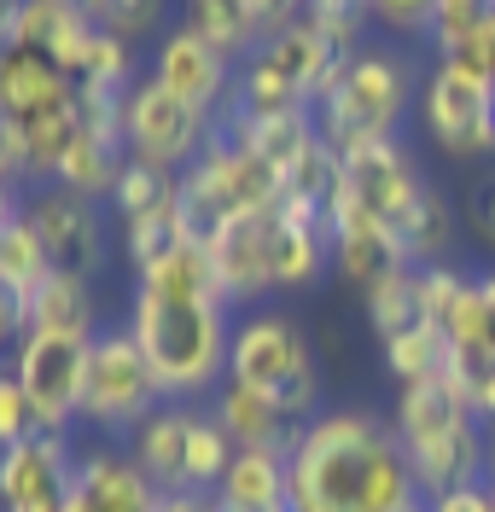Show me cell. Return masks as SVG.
I'll return each mask as SVG.
<instances>
[{
	"instance_id": "obj_1",
	"label": "cell",
	"mask_w": 495,
	"mask_h": 512,
	"mask_svg": "<svg viewBox=\"0 0 495 512\" xmlns=\"http://www.w3.org/2000/svg\"><path fill=\"white\" fill-rule=\"evenodd\" d=\"M292 512H426V489L379 408H321L297 431Z\"/></svg>"
},
{
	"instance_id": "obj_2",
	"label": "cell",
	"mask_w": 495,
	"mask_h": 512,
	"mask_svg": "<svg viewBox=\"0 0 495 512\" xmlns=\"http://www.w3.org/2000/svg\"><path fill=\"white\" fill-rule=\"evenodd\" d=\"M123 326L158 373L169 402L216 396L228 379V344H233V303L222 297H164V291H129Z\"/></svg>"
},
{
	"instance_id": "obj_3",
	"label": "cell",
	"mask_w": 495,
	"mask_h": 512,
	"mask_svg": "<svg viewBox=\"0 0 495 512\" xmlns=\"http://www.w3.org/2000/svg\"><path fill=\"white\" fill-rule=\"evenodd\" d=\"M391 425H396V443L408 454V466H414V483L426 495L461 489V483H484L490 431H484L472 396L455 379H431V384L396 390Z\"/></svg>"
},
{
	"instance_id": "obj_4",
	"label": "cell",
	"mask_w": 495,
	"mask_h": 512,
	"mask_svg": "<svg viewBox=\"0 0 495 512\" xmlns=\"http://www.w3.org/2000/svg\"><path fill=\"white\" fill-rule=\"evenodd\" d=\"M420 82H414V64L391 53V47H362L356 59L338 70L321 105H315V128L332 152H356L367 140H396L402 117L414 111Z\"/></svg>"
},
{
	"instance_id": "obj_5",
	"label": "cell",
	"mask_w": 495,
	"mask_h": 512,
	"mask_svg": "<svg viewBox=\"0 0 495 512\" xmlns=\"http://www.w3.org/2000/svg\"><path fill=\"white\" fill-rule=\"evenodd\" d=\"M228 379L274 396L297 425L321 414V361L309 332L286 309H239L228 344Z\"/></svg>"
},
{
	"instance_id": "obj_6",
	"label": "cell",
	"mask_w": 495,
	"mask_h": 512,
	"mask_svg": "<svg viewBox=\"0 0 495 512\" xmlns=\"http://www.w3.org/2000/svg\"><path fill=\"white\" fill-rule=\"evenodd\" d=\"M268 204H280V175L257 152H245L228 128L204 146L193 169H181V239L193 245H210L228 222Z\"/></svg>"
},
{
	"instance_id": "obj_7",
	"label": "cell",
	"mask_w": 495,
	"mask_h": 512,
	"mask_svg": "<svg viewBox=\"0 0 495 512\" xmlns=\"http://www.w3.org/2000/svg\"><path fill=\"white\" fill-rule=\"evenodd\" d=\"M164 384L146 367L129 326H99L88 344V390H82V425H94L105 443H129L146 419L164 408Z\"/></svg>"
},
{
	"instance_id": "obj_8",
	"label": "cell",
	"mask_w": 495,
	"mask_h": 512,
	"mask_svg": "<svg viewBox=\"0 0 495 512\" xmlns=\"http://www.w3.org/2000/svg\"><path fill=\"white\" fill-rule=\"evenodd\" d=\"M414 117L443 158H495V82L466 59H431V70L420 76Z\"/></svg>"
},
{
	"instance_id": "obj_9",
	"label": "cell",
	"mask_w": 495,
	"mask_h": 512,
	"mask_svg": "<svg viewBox=\"0 0 495 512\" xmlns=\"http://www.w3.org/2000/svg\"><path fill=\"white\" fill-rule=\"evenodd\" d=\"M216 134H222V111H204L193 99L169 94L152 76H140L129 99H123V146H129V158L158 163L169 175L193 169Z\"/></svg>"
},
{
	"instance_id": "obj_10",
	"label": "cell",
	"mask_w": 495,
	"mask_h": 512,
	"mask_svg": "<svg viewBox=\"0 0 495 512\" xmlns=\"http://www.w3.org/2000/svg\"><path fill=\"white\" fill-rule=\"evenodd\" d=\"M88 344L94 338H65V332H24V344L6 355L24 384L41 431H65L82 419V390H88Z\"/></svg>"
},
{
	"instance_id": "obj_11",
	"label": "cell",
	"mask_w": 495,
	"mask_h": 512,
	"mask_svg": "<svg viewBox=\"0 0 495 512\" xmlns=\"http://www.w3.org/2000/svg\"><path fill=\"white\" fill-rule=\"evenodd\" d=\"M24 216L35 222L41 245L53 256L59 274H82L94 280L99 268L111 262V233H105V204L82 198V192L59 187V181H41L24 204Z\"/></svg>"
},
{
	"instance_id": "obj_12",
	"label": "cell",
	"mask_w": 495,
	"mask_h": 512,
	"mask_svg": "<svg viewBox=\"0 0 495 512\" xmlns=\"http://www.w3.org/2000/svg\"><path fill=\"white\" fill-rule=\"evenodd\" d=\"M338 158H344V181H338V192H344L356 210H367L373 222H385L391 233L414 216L420 192L431 187L426 175H420V163H414V152H408L402 140H367V146L338 152Z\"/></svg>"
},
{
	"instance_id": "obj_13",
	"label": "cell",
	"mask_w": 495,
	"mask_h": 512,
	"mask_svg": "<svg viewBox=\"0 0 495 512\" xmlns=\"http://www.w3.org/2000/svg\"><path fill=\"white\" fill-rule=\"evenodd\" d=\"M274 256H280V204L268 210H251L228 222L216 239H210V262H216V280H222V297L239 309H257L274 286Z\"/></svg>"
},
{
	"instance_id": "obj_14",
	"label": "cell",
	"mask_w": 495,
	"mask_h": 512,
	"mask_svg": "<svg viewBox=\"0 0 495 512\" xmlns=\"http://www.w3.org/2000/svg\"><path fill=\"white\" fill-rule=\"evenodd\" d=\"M233 70H239V64H233L216 41H204L187 18L169 24V30L152 41V59H146V76H152V82H164L169 94L193 99L204 111H228Z\"/></svg>"
},
{
	"instance_id": "obj_15",
	"label": "cell",
	"mask_w": 495,
	"mask_h": 512,
	"mask_svg": "<svg viewBox=\"0 0 495 512\" xmlns=\"http://www.w3.org/2000/svg\"><path fill=\"white\" fill-rule=\"evenodd\" d=\"M76 478V443L65 431H35L0 448V512H53L65 507Z\"/></svg>"
},
{
	"instance_id": "obj_16",
	"label": "cell",
	"mask_w": 495,
	"mask_h": 512,
	"mask_svg": "<svg viewBox=\"0 0 495 512\" xmlns=\"http://www.w3.org/2000/svg\"><path fill=\"white\" fill-rule=\"evenodd\" d=\"M164 489L140 472L123 443H94L76 454V478H70L65 512H158Z\"/></svg>"
},
{
	"instance_id": "obj_17",
	"label": "cell",
	"mask_w": 495,
	"mask_h": 512,
	"mask_svg": "<svg viewBox=\"0 0 495 512\" xmlns=\"http://www.w3.org/2000/svg\"><path fill=\"white\" fill-rule=\"evenodd\" d=\"M327 233H332V274L344 280L350 291H373L379 280H391L396 268H408V251L385 222H373L367 210H356L344 192L332 198V216H327Z\"/></svg>"
},
{
	"instance_id": "obj_18",
	"label": "cell",
	"mask_w": 495,
	"mask_h": 512,
	"mask_svg": "<svg viewBox=\"0 0 495 512\" xmlns=\"http://www.w3.org/2000/svg\"><path fill=\"white\" fill-rule=\"evenodd\" d=\"M263 53L280 64V76H286V82H292V88L309 99V105H321V94L338 82V70L356 59V53H344V47H338V41H332V35L321 30L315 18H297L292 30L268 35Z\"/></svg>"
},
{
	"instance_id": "obj_19",
	"label": "cell",
	"mask_w": 495,
	"mask_h": 512,
	"mask_svg": "<svg viewBox=\"0 0 495 512\" xmlns=\"http://www.w3.org/2000/svg\"><path fill=\"white\" fill-rule=\"evenodd\" d=\"M210 414L222 419V431L233 437V448H280V454H292L297 431H303L274 396H263V390H251V384H239V379L216 384Z\"/></svg>"
},
{
	"instance_id": "obj_20",
	"label": "cell",
	"mask_w": 495,
	"mask_h": 512,
	"mask_svg": "<svg viewBox=\"0 0 495 512\" xmlns=\"http://www.w3.org/2000/svg\"><path fill=\"white\" fill-rule=\"evenodd\" d=\"M216 512H292V472L280 448H239L228 478L210 489Z\"/></svg>"
},
{
	"instance_id": "obj_21",
	"label": "cell",
	"mask_w": 495,
	"mask_h": 512,
	"mask_svg": "<svg viewBox=\"0 0 495 512\" xmlns=\"http://www.w3.org/2000/svg\"><path fill=\"white\" fill-rule=\"evenodd\" d=\"M193 414H198L193 402H164V408L123 443L134 460H140V472L158 483L164 495L169 489H187V437H193Z\"/></svg>"
},
{
	"instance_id": "obj_22",
	"label": "cell",
	"mask_w": 495,
	"mask_h": 512,
	"mask_svg": "<svg viewBox=\"0 0 495 512\" xmlns=\"http://www.w3.org/2000/svg\"><path fill=\"white\" fill-rule=\"evenodd\" d=\"M123 163H129V146H123V128H94L82 123L76 128V140H70V152L59 158V187L82 192V198H94V204H111V192L123 181Z\"/></svg>"
},
{
	"instance_id": "obj_23",
	"label": "cell",
	"mask_w": 495,
	"mask_h": 512,
	"mask_svg": "<svg viewBox=\"0 0 495 512\" xmlns=\"http://www.w3.org/2000/svg\"><path fill=\"white\" fill-rule=\"evenodd\" d=\"M30 332H65V338H94L99 332V297L82 274H47L30 297Z\"/></svg>"
},
{
	"instance_id": "obj_24",
	"label": "cell",
	"mask_w": 495,
	"mask_h": 512,
	"mask_svg": "<svg viewBox=\"0 0 495 512\" xmlns=\"http://www.w3.org/2000/svg\"><path fill=\"white\" fill-rule=\"evenodd\" d=\"M222 128H228L245 152H257L274 175H286V169L303 158V146L321 134V128H315V111H286V117H228V111H222Z\"/></svg>"
},
{
	"instance_id": "obj_25",
	"label": "cell",
	"mask_w": 495,
	"mask_h": 512,
	"mask_svg": "<svg viewBox=\"0 0 495 512\" xmlns=\"http://www.w3.org/2000/svg\"><path fill=\"white\" fill-rule=\"evenodd\" d=\"M362 315L373 326V338L385 344V338H402V332H414V326H426V268H396L391 280H379V286L362 297Z\"/></svg>"
},
{
	"instance_id": "obj_26",
	"label": "cell",
	"mask_w": 495,
	"mask_h": 512,
	"mask_svg": "<svg viewBox=\"0 0 495 512\" xmlns=\"http://www.w3.org/2000/svg\"><path fill=\"white\" fill-rule=\"evenodd\" d=\"M455 233H461V216H455V204H449V192L443 187H426L420 192V204H414V216L396 227V239H402V251L414 268H437V262H455Z\"/></svg>"
},
{
	"instance_id": "obj_27",
	"label": "cell",
	"mask_w": 495,
	"mask_h": 512,
	"mask_svg": "<svg viewBox=\"0 0 495 512\" xmlns=\"http://www.w3.org/2000/svg\"><path fill=\"white\" fill-rule=\"evenodd\" d=\"M134 286H140V291H164V297H222V280H216L210 245H193V239L169 245L152 268H140V274H134ZM222 303H228V297H222Z\"/></svg>"
},
{
	"instance_id": "obj_28",
	"label": "cell",
	"mask_w": 495,
	"mask_h": 512,
	"mask_svg": "<svg viewBox=\"0 0 495 512\" xmlns=\"http://www.w3.org/2000/svg\"><path fill=\"white\" fill-rule=\"evenodd\" d=\"M187 24H193L204 41H216L233 64L251 59V53L263 47L257 6H251V0H187Z\"/></svg>"
},
{
	"instance_id": "obj_29",
	"label": "cell",
	"mask_w": 495,
	"mask_h": 512,
	"mask_svg": "<svg viewBox=\"0 0 495 512\" xmlns=\"http://www.w3.org/2000/svg\"><path fill=\"white\" fill-rule=\"evenodd\" d=\"M379 355H385V373L396 379V390L449 379V338H443L437 326H414V332H402V338H385Z\"/></svg>"
},
{
	"instance_id": "obj_30",
	"label": "cell",
	"mask_w": 495,
	"mask_h": 512,
	"mask_svg": "<svg viewBox=\"0 0 495 512\" xmlns=\"http://www.w3.org/2000/svg\"><path fill=\"white\" fill-rule=\"evenodd\" d=\"M233 437L222 431V419L210 414V408H198L193 414V437H187V489H198V495H210L216 483L228 478L233 466Z\"/></svg>"
},
{
	"instance_id": "obj_31",
	"label": "cell",
	"mask_w": 495,
	"mask_h": 512,
	"mask_svg": "<svg viewBox=\"0 0 495 512\" xmlns=\"http://www.w3.org/2000/svg\"><path fill=\"white\" fill-rule=\"evenodd\" d=\"M490 18H495L490 0H437L426 47L437 53V59H461V53H472V41L490 30Z\"/></svg>"
},
{
	"instance_id": "obj_32",
	"label": "cell",
	"mask_w": 495,
	"mask_h": 512,
	"mask_svg": "<svg viewBox=\"0 0 495 512\" xmlns=\"http://www.w3.org/2000/svg\"><path fill=\"white\" fill-rule=\"evenodd\" d=\"M53 274V256H47V245H41V233H35L30 216H18V222L0 233V280L12 291H24V297H35V286Z\"/></svg>"
},
{
	"instance_id": "obj_33",
	"label": "cell",
	"mask_w": 495,
	"mask_h": 512,
	"mask_svg": "<svg viewBox=\"0 0 495 512\" xmlns=\"http://www.w3.org/2000/svg\"><path fill=\"white\" fill-rule=\"evenodd\" d=\"M175 192H181V175H169V169H158V163L129 158L123 163V181H117V192H111V216H117V222H134V216L169 204Z\"/></svg>"
},
{
	"instance_id": "obj_34",
	"label": "cell",
	"mask_w": 495,
	"mask_h": 512,
	"mask_svg": "<svg viewBox=\"0 0 495 512\" xmlns=\"http://www.w3.org/2000/svg\"><path fill=\"white\" fill-rule=\"evenodd\" d=\"M169 245H181V192H175L169 204H158V210H146V216L123 222V256H129L134 274L152 268Z\"/></svg>"
},
{
	"instance_id": "obj_35",
	"label": "cell",
	"mask_w": 495,
	"mask_h": 512,
	"mask_svg": "<svg viewBox=\"0 0 495 512\" xmlns=\"http://www.w3.org/2000/svg\"><path fill=\"white\" fill-rule=\"evenodd\" d=\"M303 18H315L344 53H362V35H367V24H373V6H367V0H309Z\"/></svg>"
},
{
	"instance_id": "obj_36",
	"label": "cell",
	"mask_w": 495,
	"mask_h": 512,
	"mask_svg": "<svg viewBox=\"0 0 495 512\" xmlns=\"http://www.w3.org/2000/svg\"><path fill=\"white\" fill-rule=\"evenodd\" d=\"M41 425H35V408L30 396H24V384H18V373H12V361H0V448L24 443V437H35Z\"/></svg>"
},
{
	"instance_id": "obj_37",
	"label": "cell",
	"mask_w": 495,
	"mask_h": 512,
	"mask_svg": "<svg viewBox=\"0 0 495 512\" xmlns=\"http://www.w3.org/2000/svg\"><path fill=\"white\" fill-rule=\"evenodd\" d=\"M367 6H373V24H385L391 35H420V41L437 12V0H367Z\"/></svg>"
},
{
	"instance_id": "obj_38",
	"label": "cell",
	"mask_w": 495,
	"mask_h": 512,
	"mask_svg": "<svg viewBox=\"0 0 495 512\" xmlns=\"http://www.w3.org/2000/svg\"><path fill=\"white\" fill-rule=\"evenodd\" d=\"M24 332H30V297L0 280V355L18 350V344H24Z\"/></svg>"
},
{
	"instance_id": "obj_39",
	"label": "cell",
	"mask_w": 495,
	"mask_h": 512,
	"mask_svg": "<svg viewBox=\"0 0 495 512\" xmlns=\"http://www.w3.org/2000/svg\"><path fill=\"white\" fill-rule=\"evenodd\" d=\"M426 512H495V489L490 483H461V489L426 495Z\"/></svg>"
},
{
	"instance_id": "obj_40",
	"label": "cell",
	"mask_w": 495,
	"mask_h": 512,
	"mask_svg": "<svg viewBox=\"0 0 495 512\" xmlns=\"http://www.w3.org/2000/svg\"><path fill=\"white\" fill-rule=\"evenodd\" d=\"M0 175L6 181H30V158H24V140H18V128H12V117L0 111Z\"/></svg>"
},
{
	"instance_id": "obj_41",
	"label": "cell",
	"mask_w": 495,
	"mask_h": 512,
	"mask_svg": "<svg viewBox=\"0 0 495 512\" xmlns=\"http://www.w3.org/2000/svg\"><path fill=\"white\" fill-rule=\"evenodd\" d=\"M251 6H257V30H263V41H268V35L292 30L297 18H303V6H309V0H251Z\"/></svg>"
},
{
	"instance_id": "obj_42",
	"label": "cell",
	"mask_w": 495,
	"mask_h": 512,
	"mask_svg": "<svg viewBox=\"0 0 495 512\" xmlns=\"http://www.w3.org/2000/svg\"><path fill=\"white\" fill-rule=\"evenodd\" d=\"M472 233H478V239L495 251V175L478 187V204H472Z\"/></svg>"
},
{
	"instance_id": "obj_43",
	"label": "cell",
	"mask_w": 495,
	"mask_h": 512,
	"mask_svg": "<svg viewBox=\"0 0 495 512\" xmlns=\"http://www.w3.org/2000/svg\"><path fill=\"white\" fill-rule=\"evenodd\" d=\"M472 408H478V419H484V431L495 437V361L484 367V379L472 384Z\"/></svg>"
},
{
	"instance_id": "obj_44",
	"label": "cell",
	"mask_w": 495,
	"mask_h": 512,
	"mask_svg": "<svg viewBox=\"0 0 495 512\" xmlns=\"http://www.w3.org/2000/svg\"><path fill=\"white\" fill-rule=\"evenodd\" d=\"M158 512H216V507H210V495H198V489H169L164 501H158Z\"/></svg>"
},
{
	"instance_id": "obj_45",
	"label": "cell",
	"mask_w": 495,
	"mask_h": 512,
	"mask_svg": "<svg viewBox=\"0 0 495 512\" xmlns=\"http://www.w3.org/2000/svg\"><path fill=\"white\" fill-rule=\"evenodd\" d=\"M24 204H30V198L18 192V181H6V175H0V233H6V227L24 216Z\"/></svg>"
},
{
	"instance_id": "obj_46",
	"label": "cell",
	"mask_w": 495,
	"mask_h": 512,
	"mask_svg": "<svg viewBox=\"0 0 495 512\" xmlns=\"http://www.w3.org/2000/svg\"><path fill=\"white\" fill-rule=\"evenodd\" d=\"M478 286H484V344L495 350V268L478 274Z\"/></svg>"
},
{
	"instance_id": "obj_47",
	"label": "cell",
	"mask_w": 495,
	"mask_h": 512,
	"mask_svg": "<svg viewBox=\"0 0 495 512\" xmlns=\"http://www.w3.org/2000/svg\"><path fill=\"white\" fill-rule=\"evenodd\" d=\"M18 6H24V0H0V47H6V35H12V18H18Z\"/></svg>"
},
{
	"instance_id": "obj_48",
	"label": "cell",
	"mask_w": 495,
	"mask_h": 512,
	"mask_svg": "<svg viewBox=\"0 0 495 512\" xmlns=\"http://www.w3.org/2000/svg\"><path fill=\"white\" fill-rule=\"evenodd\" d=\"M484 483L495 489V437H490V460H484Z\"/></svg>"
},
{
	"instance_id": "obj_49",
	"label": "cell",
	"mask_w": 495,
	"mask_h": 512,
	"mask_svg": "<svg viewBox=\"0 0 495 512\" xmlns=\"http://www.w3.org/2000/svg\"><path fill=\"white\" fill-rule=\"evenodd\" d=\"M53 512H65V507H53Z\"/></svg>"
},
{
	"instance_id": "obj_50",
	"label": "cell",
	"mask_w": 495,
	"mask_h": 512,
	"mask_svg": "<svg viewBox=\"0 0 495 512\" xmlns=\"http://www.w3.org/2000/svg\"><path fill=\"white\" fill-rule=\"evenodd\" d=\"M490 6H495V0H490Z\"/></svg>"
}]
</instances>
